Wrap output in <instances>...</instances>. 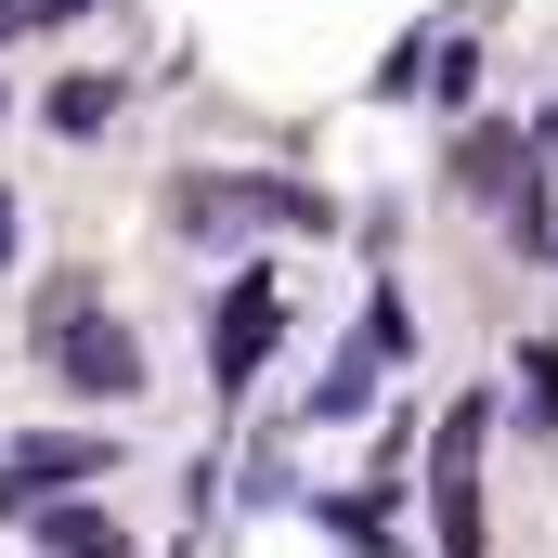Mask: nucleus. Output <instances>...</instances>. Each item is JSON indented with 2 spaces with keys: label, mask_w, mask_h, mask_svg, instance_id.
<instances>
[{
  "label": "nucleus",
  "mask_w": 558,
  "mask_h": 558,
  "mask_svg": "<svg viewBox=\"0 0 558 558\" xmlns=\"http://www.w3.org/2000/svg\"><path fill=\"white\" fill-rule=\"evenodd\" d=\"M39 558H131V533H118L105 507H52V520H39Z\"/></svg>",
  "instance_id": "7"
},
{
  "label": "nucleus",
  "mask_w": 558,
  "mask_h": 558,
  "mask_svg": "<svg viewBox=\"0 0 558 558\" xmlns=\"http://www.w3.org/2000/svg\"><path fill=\"white\" fill-rule=\"evenodd\" d=\"M274 338H286V286H274V274H234V286H221V312H208V390L247 403V377L274 364Z\"/></svg>",
  "instance_id": "2"
},
{
  "label": "nucleus",
  "mask_w": 558,
  "mask_h": 558,
  "mask_svg": "<svg viewBox=\"0 0 558 558\" xmlns=\"http://www.w3.org/2000/svg\"><path fill=\"white\" fill-rule=\"evenodd\" d=\"M118 105H131L118 78H52V92H39V131H52V143H105Z\"/></svg>",
  "instance_id": "4"
},
{
  "label": "nucleus",
  "mask_w": 558,
  "mask_h": 558,
  "mask_svg": "<svg viewBox=\"0 0 558 558\" xmlns=\"http://www.w3.org/2000/svg\"><path fill=\"white\" fill-rule=\"evenodd\" d=\"M13 221H26V208H13V195H0V260H13Z\"/></svg>",
  "instance_id": "9"
},
{
  "label": "nucleus",
  "mask_w": 558,
  "mask_h": 558,
  "mask_svg": "<svg viewBox=\"0 0 558 558\" xmlns=\"http://www.w3.org/2000/svg\"><path fill=\"white\" fill-rule=\"evenodd\" d=\"M169 221H182L195 247H221V234H260V221H274V234H338V208H325L312 182H247V169H234V182H221V169L169 182Z\"/></svg>",
  "instance_id": "1"
},
{
  "label": "nucleus",
  "mask_w": 558,
  "mask_h": 558,
  "mask_svg": "<svg viewBox=\"0 0 558 558\" xmlns=\"http://www.w3.org/2000/svg\"><path fill=\"white\" fill-rule=\"evenodd\" d=\"M105 468H118L105 428H78V441H13V454H0V520H26L39 494H78V481H105Z\"/></svg>",
  "instance_id": "3"
},
{
  "label": "nucleus",
  "mask_w": 558,
  "mask_h": 558,
  "mask_svg": "<svg viewBox=\"0 0 558 558\" xmlns=\"http://www.w3.org/2000/svg\"><path fill=\"white\" fill-rule=\"evenodd\" d=\"M428 520H441V558H481L494 533H481V481L468 468H428Z\"/></svg>",
  "instance_id": "5"
},
{
  "label": "nucleus",
  "mask_w": 558,
  "mask_h": 558,
  "mask_svg": "<svg viewBox=\"0 0 558 558\" xmlns=\"http://www.w3.org/2000/svg\"><path fill=\"white\" fill-rule=\"evenodd\" d=\"M312 520H325V533H338L351 558H403V533H390V507H377V494H325Z\"/></svg>",
  "instance_id": "6"
},
{
  "label": "nucleus",
  "mask_w": 558,
  "mask_h": 558,
  "mask_svg": "<svg viewBox=\"0 0 558 558\" xmlns=\"http://www.w3.org/2000/svg\"><path fill=\"white\" fill-rule=\"evenodd\" d=\"M520 428H533V441L558 428V338H533V351H520Z\"/></svg>",
  "instance_id": "8"
}]
</instances>
